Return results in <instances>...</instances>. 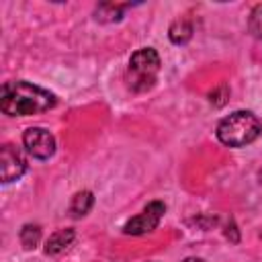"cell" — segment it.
Returning a JSON list of instances; mask_svg holds the SVG:
<instances>
[{
  "instance_id": "1",
  "label": "cell",
  "mask_w": 262,
  "mask_h": 262,
  "mask_svg": "<svg viewBox=\"0 0 262 262\" xmlns=\"http://www.w3.org/2000/svg\"><path fill=\"white\" fill-rule=\"evenodd\" d=\"M55 106V94L25 80L6 82L0 92V108L10 117H29Z\"/></svg>"
},
{
  "instance_id": "2",
  "label": "cell",
  "mask_w": 262,
  "mask_h": 262,
  "mask_svg": "<svg viewBox=\"0 0 262 262\" xmlns=\"http://www.w3.org/2000/svg\"><path fill=\"white\" fill-rule=\"evenodd\" d=\"M260 131H262V125L258 117L250 111H235L217 125L219 141L229 147H244L256 141Z\"/></svg>"
},
{
  "instance_id": "3",
  "label": "cell",
  "mask_w": 262,
  "mask_h": 262,
  "mask_svg": "<svg viewBox=\"0 0 262 262\" xmlns=\"http://www.w3.org/2000/svg\"><path fill=\"white\" fill-rule=\"evenodd\" d=\"M160 72V55L151 47H141L137 49L127 68V82L133 92H145L151 90Z\"/></svg>"
},
{
  "instance_id": "4",
  "label": "cell",
  "mask_w": 262,
  "mask_h": 262,
  "mask_svg": "<svg viewBox=\"0 0 262 262\" xmlns=\"http://www.w3.org/2000/svg\"><path fill=\"white\" fill-rule=\"evenodd\" d=\"M164 211H166V205L160 203V201H154V203H149L143 209V213H139L133 219H129L125 223L123 231L127 235H143V233H149V231H154L158 227L160 219L164 217Z\"/></svg>"
},
{
  "instance_id": "5",
  "label": "cell",
  "mask_w": 262,
  "mask_h": 262,
  "mask_svg": "<svg viewBox=\"0 0 262 262\" xmlns=\"http://www.w3.org/2000/svg\"><path fill=\"white\" fill-rule=\"evenodd\" d=\"M27 170V160L23 156V151L12 145V143H4L0 149V178L4 184L18 180Z\"/></svg>"
},
{
  "instance_id": "6",
  "label": "cell",
  "mask_w": 262,
  "mask_h": 262,
  "mask_svg": "<svg viewBox=\"0 0 262 262\" xmlns=\"http://www.w3.org/2000/svg\"><path fill=\"white\" fill-rule=\"evenodd\" d=\"M23 143H25L27 151L37 160H47L55 151V137L43 127L27 129L23 135Z\"/></svg>"
},
{
  "instance_id": "7",
  "label": "cell",
  "mask_w": 262,
  "mask_h": 262,
  "mask_svg": "<svg viewBox=\"0 0 262 262\" xmlns=\"http://www.w3.org/2000/svg\"><path fill=\"white\" fill-rule=\"evenodd\" d=\"M72 242H74V229H59L49 235V239L45 244V254L55 256V254L63 252Z\"/></svg>"
},
{
  "instance_id": "8",
  "label": "cell",
  "mask_w": 262,
  "mask_h": 262,
  "mask_svg": "<svg viewBox=\"0 0 262 262\" xmlns=\"http://www.w3.org/2000/svg\"><path fill=\"white\" fill-rule=\"evenodd\" d=\"M127 4H115V2H102L94 10V18L100 23H117L123 18V10Z\"/></svg>"
},
{
  "instance_id": "9",
  "label": "cell",
  "mask_w": 262,
  "mask_h": 262,
  "mask_svg": "<svg viewBox=\"0 0 262 262\" xmlns=\"http://www.w3.org/2000/svg\"><path fill=\"white\" fill-rule=\"evenodd\" d=\"M168 35H170V41H172L174 45H184V43H188L190 37H192V25H190V20H188V18H176V20L170 25Z\"/></svg>"
},
{
  "instance_id": "10",
  "label": "cell",
  "mask_w": 262,
  "mask_h": 262,
  "mask_svg": "<svg viewBox=\"0 0 262 262\" xmlns=\"http://www.w3.org/2000/svg\"><path fill=\"white\" fill-rule=\"evenodd\" d=\"M92 203H94V196L90 190H80L74 194L72 203H70V213L74 217H84L90 209H92Z\"/></svg>"
},
{
  "instance_id": "11",
  "label": "cell",
  "mask_w": 262,
  "mask_h": 262,
  "mask_svg": "<svg viewBox=\"0 0 262 262\" xmlns=\"http://www.w3.org/2000/svg\"><path fill=\"white\" fill-rule=\"evenodd\" d=\"M39 239H41V227H39V225L27 223V225L20 229V244H23L27 250L35 248V246L39 244Z\"/></svg>"
},
{
  "instance_id": "12",
  "label": "cell",
  "mask_w": 262,
  "mask_h": 262,
  "mask_svg": "<svg viewBox=\"0 0 262 262\" xmlns=\"http://www.w3.org/2000/svg\"><path fill=\"white\" fill-rule=\"evenodd\" d=\"M248 29L256 39H262V4L254 6L248 18Z\"/></svg>"
},
{
  "instance_id": "13",
  "label": "cell",
  "mask_w": 262,
  "mask_h": 262,
  "mask_svg": "<svg viewBox=\"0 0 262 262\" xmlns=\"http://www.w3.org/2000/svg\"><path fill=\"white\" fill-rule=\"evenodd\" d=\"M227 96H229V90H227L225 84H221V86H217V88H213V90L209 92V100H211V104H215V106H223V104L227 102Z\"/></svg>"
},
{
  "instance_id": "14",
  "label": "cell",
  "mask_w": 262,
  "mask_h": 262,
  "mask_svg": "<svg viewBox=\"0 0 262 262\" xmlns=\"http://www.w3.org/2000/svg\"><path fill=\"white\" fill-rule=\"evenodd\" d=\"M182 262H203L201 258H186V260H182Z\"/></svg>"
},
{
  "instance_id": "15",
  "label": "cell",
  "mask_w": 262,
  "mask_h": 262,
  "mask_svg": "<svg viewBox=\"0 0 262 262\" xmlns=\"http://www.w3.org/2000/svg\"><path fill=\"white\" fill-rule=\"evenodd\" d=\"M260 182H262V170H260Z\"/></svg>"
}]
</instances>
